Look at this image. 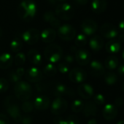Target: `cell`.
I'll list each match as a JSON object with an SVG mask.
<instances>
[{"label": "cell", "instance_id": "6da1fadb", "mask_svg": "<svg viewBox=\"0 0 124 124\" xmlns=\"http://www.w3.org/2000/svg\"><path fill=\"white\" fill-rule=\"evenodd\" d=\"M37 12V5L33 0H23L18 6V16L26 21H31L35 16Z\"/></svg>", "mask_w": 124, "mask_h": 124}, {"label": "cell", "instance_id": "7a4b0ae2", "mask_svg": "<svg viewBox=\"0 0 124 124\" xmlns=\"http://www.w3.org/2000/svg\"><path fill=\"white\" fill-rule=\"evenodd\" d=\"M5 106L8 115L16 122H20L22 115L21 114L19 104L17 101V99L13 96H8L5 101Z\"/></svg>", "mask_w": 124, "mask_h": 124}, {"label": "cell", "instance_id": "3957f363", "mask_svg": "<svg viewBox=\"0 0 124 124\" xmlns=\"http://www.w3.org/2000/svg\"><path fill=\"white\" fill-rule=\"evenodd\" d=\"M14 92L18 99L25 101L31 98L32 95V88L29 83L26 81H20L16 84Z\"/></svg>", "mask_w": 124, "mask_h": 124}, {"label": "cell", "instance_id": "277c9868", "mask_svg": "<svg viewBox=\"0 0 124 124\" xmlns=\"http://www.w3.org/2000/svg\"><path fill=\"white\" fill-rule=\"evenodd\" d=\"M44 55L51 63H57L63 56V50L57 44H50L45 48Z\"/></svg>", "mask_w": 124, "mask_h": 124}, {"label": "cell", "instance_id": "5b68a950", "mask_svg": "<svg viewBox=\"0 0 124 124\" xmlns=\"http://www.w3.org/2000/svg\"><path fill=\"white\" fill-rule=\"evenodd\" d=\"M55 13L57 17L66 21L72 19L75 16V10L73 7L66 2L58 4L55 7Z\"/></svg>", "mask_w": 124, "mask_h": 124}, {"label": "cell", "instance_id": "8992f818", "mask_svg": "<svg viewBox=\"0 0 124 124\" xmlns=\"http://www.w3.org/2000/svg\"><path fill=\"white\" fill-rule=\"evenodd\" d=\"M58 35L63 40L70 41L72 40L76 36L75 29L70 24H64L60 26L58 29Z\"/></svg>", "mask_w": 124, "mask_h": 124}, {"label": "cell", "instance_id": "52a82bcc", "mask_svg": "<svg viewBox=\"0 0 124 124\" xmlns=\"http://www.w3.org/2000/svg\"><path fill=\"white\" fill-rule=\"evenodd\" d=\"M68 107L67 101L62 97L55 98L51 104L50 111L55 115H61L66 112Z\"/></svg>", "mask_w": 124, "mask_h": 124}, {"label": "cell", "instance_id": "ba28073f", "mask_svg": "<svg viewBox=\"0 0 124 124\" xmlns=\"http://www.w3.org/2000/svg\"><path fill=\"white\" fill-rule=\"evenodd\" d=\"M40 37V32L38 29L31 28L23 33L22 39L28 45H34L37 43Z\"/></svg>", "mask_w": 124, "mask_h": 124}, {"label": "cell", "instance_id": "9c48e42d", "mask_svg": "<svg viewBox=\"0 0 124 124\" xmlns=\"http://www.w3.org/2000/svg\"><path fill=\"white\" fill-rule=\"evenodd\" d=\"M100 33L104 38L109 39H115L118 35V31L117 28L114 25L109 23H106L101 26Z\"/></svg>", "mask_w": 124, "mask_h": 124}, {"label": "cell", "instance_id": "30bf717a", "mask_svg": "<svg viewBox=\"0 0 124 124\" xmlns=\"http://www.w3.org/2000/svg\"><path fill=\"white\" fill-rule=\"evenodd\" d=\"M70 80L75 83H82L87 78L85 71L81 68H75L69 72Z\"/></svg>", "mask_w": 124, "mask_h": 124}, {"label": "cell", "instance_id": "8fae6325", "mask_svg": "<svg viewBox=\"0 0 124 124\" xmlns=\"http://www.w3.org/2000/svg\"><path fill=\"white\" fill-rule=\"evenodd\" d=\"M53 93L55 96H56V98L61 97L63 96H75V91L72 88H68L67 85L62 83H58L53 87Z\"/></svg>", "mask_w": 124, "mask_h": 124}, {"label": "cell", "instance_id": "7c38bea8", "mask_svg": "<svg viewBox=\"0 0 124 124\" xmlns=\"http://www.w3.org/2000/svg\"><path fill=\"white\" fill-rule=\"evenodd\" d=\"M98 29L97 23L93 19H85L82 22L81 29L85 35L90 36L96 33Z\"/></svg>", "mask_w": 124, "mask_h": 124}, {"label": "cell", "instance_id": "4fadbf2b", "mask_svg": "<svg viewBox=\"0 0 124 124\" xmlns=\"http://www.w3.org/2000/svg\"><path fill=\"white\" fill-rule=\"evenodd\" d=\"M91 56L90 53L85 49H78L75 52V60L80 66H85L88 64Z\"/></svg>", "mask_w": 124, "mask_h": 124}, {"label": "cell", "instance_id": "5bb4252c", "mask_svg": "<svg viewBox=\"0 0 124 124\" xmlns=\"http://www.w3.org/2000/svg\"><path fill=\"white\" fill-rule=\"evenodd\" d=\"M26 78L31 83H39L43 79V74L38 68L33 67L26 71Z\"/></svg>", "mask_w": 124, "mask_h": 124}, {"label": "cell", "instance_id": "9a60e30c", "mask_svg": "<svg viewBox=\"0 0 124 124\" xmlns=\"http://www.w3.org/2000/svg\"><path fill=\"white\" fill-rule=\"evenodd\" d=\"M89 70L91 75H93L95 78H99L104 75L105 73L104 67L102 65L101 62L96 60H93L91 61Z\"/></svg>", "mask_w": 124, "mask_h": 124}, {"label": "cell", "instance_id": "2e32d148", "mask_svg": "<svg viewBox=\"0 0 124 124\" xmlns=\"http://www.w3.org/2000/svg\"><path fill=\"white\" fill-rule=\"evenodd\" d=\"M102 115L105 120H113L117 117V108L112 104H106L102 110Z\"/></svg>", "mask_w": 124, "mask_h": 124}, {"label": "cell", "instance_id": "e0dca14e", "mask_svg": "<svg viewBox=\"0 0 124 124\" xmlns=\"http://www.w3.org/2000/svg\"><path fill=\"white\" fill-rule=\"evenodd\" d=\"M78 93L79 96L83 99H89L93 96L94 90L90 84L83 83L78 87Z\"/></svg>", "mask_w": 124, "mask_h": 124}, {"label": "cell", "instance_id": "ac0fdd59", "mask_svg": "<svg viewBox=\"0 0 124 124\" xmlns=\"http://www.w3.org/2000/svg\"><path fill=\"white\" fill-rule=\"evenodd\" d=\"M50 99L45 95H39L36 97L34 106L38 110H45L50 107Z\"/></svg>", "mask_w": 124, "mask_h": 124}, {"label": "cell", "instance_id": "d6986e66", "mask_svg": "<svg viewBox=\"0 0 124 124\" xmlns=\"http://www.w3.org/2000/svg\"><path fill=\"white\" fill-rule=\"evenodd\" d=\"M43 19L45 22L50 23L53 28H59L61 26V21L52 11H46L43 14Z\"/></svg>", "mask_w": 124, "mask_h": 124}, {"label": "cell", "instance_id": "ffe728a7", "mask_svg": "<svg viewBox=\"0 0 124 124\" xmlns=\"http://www.w3.org/2000/svg\"><path fill=\"white\" fill-rule=\"evenodd\" d=\"M27 58L29 61L34 66H39L42 63V55L39 52L35 49H31L27 53Z\"/></svg>", "mask_w": 124, "mask_h": 124}, {"label": "cell", "instance_id": "44dd1931", "mask_svg": "<svg viewBox=\"0 0 124 124\" xmlns=\"http://www.w3.org/2000/svg\"><path fill=\"white\" fill-rule=\"evenodd\" d=\"M40 37L45 43H50L55 39L56 31L53 28H47L42 31Z\"/></svg>", "mask_w": 124, "mask_h": 124}, {"label": "cell", "instance_id": "7402d4cb", "mask_svg": "<svg viewBox=\"0 0 124 124\" xmlns=\"http://www.w3.org/2000/svg\"><path fill=\"white\" fill-rule=\"evenodd\" d=\"M121 49V43L117 39H112L108 41L105 45V50L110 54H115L120 52Z\"/></svg>", "mask_w": 124, "mask_h": 124}, {"label": "cell", "instance_id": "603a6c76", "mask_svg": "<svg viewBox=\"0 0 124 124\" xmlns=\"http://www.w3.org/2000/svg\"><path fill=\"white\" fill-rule=\"evenodd\" d=\"M97 110L96 104L93 101H88L84 104L83 113L85 117H91L96 115Z\"/></svg>", "mask_w": 124, "mask_h": 124}, {"label": "cell", "instance_id": "cb8c5ba5", "mask_svg": "<svg viewBox=\"0 0 124 124\" xmlns=\"http://www.w3.org/2000/svg\"><path fill=\"white\" fill-rule=\"evenodd\" d=\"M107 7V0H93L91 3L92 10L97 14L104 13Z\"/></svg>", "mask_w": 124, "mask_h": 124}, {"label": "cell", "instance_id": "d4e9b609", "mask_svg": "<svg viewBox=\"0 0 124 124\" xmlns=\"http://www.w3.org/2000/svg\"><path fill=\"white\" fill-rule=\"evenodd\" d=\"M89 46L93 51H99L104 46V39L99 35H95L89 40Z\"/></svg>", "mask_w": 124, "mask_h": 124}, {"label": "cell", "instance_id": "484cf974", "mask_svg": "<svg viewBox=\"0 0 124 124\" xmlns=\"http://www.w3.org/2000/svg\"><path fill=\"white\" fill-rule=\"evenodd\" d=\"M13 56L10 53H4L0 55V69L6 70L11 67L13 64Z\"/></svg>", "mask_w": 124, "mask_h": 124}, {"label": "cell", "instance_id": "4316f807", "mask_svg": "<svg viewBox=\"0 0 124 124\" xmlns=\"http://www.w3.org/2000/svg\"><path fill=\"white\" fill-rule=\"evenodd\" d=\"M25 74V70L22 67H18L17 70H14V72H12L9 75V80L10 82L13 83H17L20 81H21V79L23 76Z\"/></svg>", "mask_w": 124, "mask_h": 124}, {"label": "cell", "instance_id": "83f0119b", "mask_svg": "<svg viewBox=\"0 0 124 124\" xmlns=\"http://www.w3.org/2000/svg\"><path fill=\"white\" fill-rule=\"evenodd\" d=\"M55 124H80L79 118L75 115H70L67 118L55 117L53 120Z\"/></svg>", "mask_w": 124, "mask_h": 124}, {"label": "cell", "instance_id": "f1b7e54d", "mask_svg": "<svg viewBox=\"0 0 124 124\" xmlns=\"http://www.w3.org/2000/svg\"><path fill=\"white\" fill-rule=\"evenodd\" d=\"M119 64V60L115 55H109L107 57L104 61V67L109 71L114 70L118 67Z\"/></svg>", "mask_w": 124, "mask_h": 124}, {"label": "cell", "instance_id": "f546056e", "mask_svg": "<svg viewBox=\"0 0 124 124\" xmlns=\"http://www.w3.org/2000/svg\"><path fill=\"white\" fill-rule=\"evenodd\" d=\"M104 80L105 83L108 85H115L117 80H118V77L117 74L112 71H109L107 72H105L104 75Z\"/></svg>", "mask_w": 124, "mask_h": 124}, {"label": "cell", "instance_id": "4dcf8cb0", "mask_svg": "<svg viewBox=\"0 0 124 124\" xmlns=\"http://www.w3.org/2000/svg\"><path fill=\"white\" fill-rule=\"evenodd\" d=\"M23 42L22 40L19 37H15L10 42V50L14 53H19V51L22 49Z\"/></svg>", "mask_w": 124, "mask_h": 124}, {"label": "cell", "instance_id": "1f68e13d", "mask_svg": "<svg viewBox=\"0 0 124 124\" xmlns=\"http://www.w3.org/2000/svg\"><path fill=\"white\" fill-rule=\"evenodd\" d=\"M57 72L56 67L53 64H47L43 69V73L47 77H53Z\"/></svg>", "mask_w": 124, "mask_h": 124}, {"label": "cell", "instance_id": "d6a6232c", "mask_svg": "<svg viewBox=\"0 0 124 124\" xmlns=\"http://www.w3.org/2000/svg\"><path fill=\"white\" fill-rule=\"evenodd\" d=\"M84 102L81 99H75L72 104V110L74 112H80L83 111Z\"/></svg>", "mask_w": 124, "mask_h": 124}, {"label": "cell", "instance_id": "836d02e7", "mask_svg": "<svg viewBox=\"0 0 124 124\" xmlns=\"http://www.w3.org/2000/svg\"><path fill=\"white\" fill-rule=\"evenodd\" d=\"M26 61V55L23 53H18L14 58V63L16 66L21 67L24 64Z\"/></svg>", "mask_w": 124, "mask_h": 124}, {"label": "cell", "instance_id": "e575fe53", "mask_svg": "<svg viewBox=\"0 0 124 124\" xmlns=\"http://www.w3.org/2000/svg\"><path fill=\"white\" fill-rule=\"evenodd\" d=\"M87 43V37L84 34H79L75 38V45L78 47H84Z\"/></svg>", "mask_w": 124, "mask_h": 124}, {"label": "cell", "instance_id": "d590c367", "mask_svg": "<svg viewBox=\"0 0 124 124\" xmlns=\"http://www.w3.org/2000/svg\"><path fill=\"white\" fill-rule=\"evenodd\" d=\"M34 104L31 101H25L21 106V109L25 113H29L31 112L34 109Z\"/></svg>", "mask_w": 124, "mask_h": 124}, {"label": "cell", "instance_id": "8d00e7d4", "mask_svg": "<svg viewBox=\"0 0 124 124\" xmlns=\"http://www.w3.org/2000/svg\"><path fill=\"white\" fill-rule=\"evenodd\" d=\"M58 69L59 72L62 74H65L67 72H70V66L68 65L67 64L64 63V62H61V63L58 64Z\"/></svg>", "mask_w": 124, "mask_h": 124}, {"label": "cell", "instance_id": "74e56055", "mask_svg": "<svg viewBox=\"0 0 124 124\" xmlns=\"http://www.w3.org/2000/svg\"><path fill=\"white\" fill-rule=\"evenodd\" d=\"M96 105H102L105 102V98L101 93H97L93 96V101Z\"/></svg>", "mask_w": 124, "mask_h": 124}, {"label": "cell", "instance_id": "f35d334b", "mask_svg": "<svg viewBox=\"0 0 124 124\" xmlns=\"http://www.w3.org/2000/svg\"><path fill=\"white\" fill-rule=\"evenodd\" d=\"M9 88V83L5 78H0V93H5Z\"/></svg>", "mask_w": 124, "mask_h": 124}, {"label": "cell", "instance_id": "ab89813d", "mask_svg": "<svg viewBox=\"0 0 124 124\" xmlns=\"http://www.w3.org/2000/svg\"><path fill=\"white\" fill-rule=\"evenodd\" d=\"M20 122L22 124H32L33 123V118L31 116L26 115H22L20 120Z\"/></svg>", "mask_w": 124, "mask_h": 124}, {"label": "cell", "instance_id": "60d3db41", "mask_svg": "<svg viewBox=\"0 0 124 124\" xmlns=\"http://www.w3.org/2000/svg\"><path fill=\"white\" fill-rule=\"evenodd\" d=\"M48 88V85L46 83H37L36 84V89L37 90V91L39 92H43L45 91H46Z\"/></svg>", "mask_w": 124, "mask_h": 124}, {"label": "cell", "instance_id": "b9f144b4", "mask_svg": "<svg viewBox=\"0 0 124 124\" xmlns=\"http://www.w3.org/2000/svg\"><path fill=\"white\" fill-rule=\"evenodd\" d=\"M74 61H75V58L71 54H67L64 58V62L66 64H67L70 66V64H72L73 63Z\"/></svg>", "mask_w": 124, "mask_h": 124}, {"label": "cell", "instance_id": "7bdbcfd3", "mask_svg": "<svg viewBox=\"0 0 124 124\" xmlns=\"http://www.w3.org/2000/svg\"><path fill=\"white\" fill-rule=\"evenodd\" d=\"M0 124H10L9 117L3 113H0Z\"/></svg>", "mask_w": 124, "mask_h": 124}, {"label": "cell", "instance_id": "ee69618b", "mask_svg": "<svg viewBox=\"0 0 124 124\" xmlns=\"http://www.w3.org/2000/svg\"><path fill=\"white\" fill-rule=\"evenodd\" d=\"M123 99L122 97H117L114 100V105L117 108V107H122L123 105Z\"/></svg>", "mask_w": 124, "mask_h": 124}, {"label": "cell", "instance_id": "f6af8a7d", "mask_svg": "<svg viewBox=\"0 0 124 124\" xmlns=\"http://www.w3.org/2000/svg\"><path fill=\"white\" fill-rule=\"evenodd\" d=\"M117 73L119 75H120L122 78L124 77V64H120L117 68Z\"/></svg>", "mask_w": 124, "mask_h": 124}, {"label": "cell", "instance_id": "bcb514c9", "mask_svg": "<svg viewBox=\"0 0 124 124\" xmlns=\"http://www.w3.org/2000/svg\"><path fill=\"white\" fill-rule=\"evenodd\" d=\"M118 28H119V30L123 34H124V19L121 20L119 22V23H118Z\"/></svg>", "mask_w": 124, "mask_h": 124}, {"label": "cell", "instance_id": "7dc6e473", "mask_svg": "<svg viewBox=\"0 0 124 124\" xmlns=\"http://www.w3.org/2000/svg\"><path fill=\"white\" fill-rule=\"evenodd\" d=\"M75 2L80 5H85L88 4L89 0H74Z\"/></svg>", "mask_w": 124, "mask_h": 124}, {"label": "cell", "instance_id": "c3c4849f", "mask_svg": "<svg viewBox=\"0 0 124 124\" xmlns=\"http://www.w3.org/2000/svg\"><path fill=\"white\" fill-rule=\"evenodd\" d=\"M117 40L119 42H124V34H120L119 35H117Z\"/></svg>", "mask_w": 124, "mask_h": 124}, {"label": "cell", "instance_id": "681fc988", "mask_svg": "<svg viewBox=\"0 0 124 124\" xmlns=\"http://www.w3.org/2000/svg\"><path fill=\"white\" fill-rule=\"evenodd\" d=\"M87 124H97V120L95 118H91L88 121Z\"/></svg>", "mask_w": 124, "mask_h": 124}, {"label": "cell", "instance_id": "f907efd6", "mask_svg": "<svg viewBox=\"0 0 124 124\" xmlns=\"http://www.w3.org/2000/svg\"><path fill=\"white\" fill-rule=\"evenodd\" d=\"M50 4L51 5H55L56 3V0H47Z\"/></svg>", "mask_w": 124, "mask_h": 124}, {"label": "cell", "instance_id": "816d5d0a", "mask_svg": "<svg viewBox=\"0 0 124 124\" xmlns=\"http://www.w3.org/2000/svg\"><path fill=\"white\" fill-rule=\"evenodd\" d=\"M116 124H124V120H120Z\"/></svg>", "mask_w": 124, "mask_h": 124}, {"label": "cell", "instance_id": "f5cc1de1", "mask_svg": "<svg viewBox=\"0 0 124 124\" xmlns=\"http://www.w3.org/2000/svg\"><path fill=\"white\" fill-rule=\"evenodd\" d=\"M122 58H123V61H124V49H123V52H122Z\"/></svg>", "mask_w": 124, "mask_h": 124}, {"label": "cell", "instance_id": "db71d44e", "mask_svg": "<svg viewBox=\"0 0 124 124\" xmlns=\"http://www.w3.org/2000/svg\"><path fill=\"white\" fill-rule=\"evenodd\" d=\"M2 30L1 28H0V37H2Z\"/></svg>", "mask_w": 124, "mask_h": 124}, {"label": "cell", "instance_id": "11a10c76", "mask_svg": "<svg viewBox=\"0 0 124 124\" xmlns=\"http://www.w3.org/2000/svg\"><path fill=\"white\" fill-rule=\"evenodd\" d=\"M122 88H123V91H124V82H123V85H122Z\"/></svg>", "mask_w": 124, "mask_h": 124}, {"label": "cell", "instance_id": "9f6ffc18", "mask_svg": "<svg viewBox=\"0 0 124 124\" xmlns=\"http://www.w3.org/2000/svg\"><path fill=\"white\" fill-rule=\"evenodd\" d=\"M60 2H64V1H67V0H58Z\"/></svg>", "mask_w": 124, "mask_h": 124}, {"label": "cell", "instance_id": "6f0895ef", "mask_svg": "<svg viewBox=\"0 0 124 124\" xmlns=\"http://www.w3.org/2000/svg\"><path fill=\"white\" fill-rule=\"evenodd\" d=\"M123 10H124V3H123Z\"/></svg>", "mask_w": 124, "mask_h": 124}, {"label": "cell", "instance_id": "680465c9", "mask_svg": "<svg viewBox=\"0 0 124 124\" xmlns=\"http://www.w3.org/2000/svg\"><path fill=\"white\" fill-rule=\"evenodd\" d=\"M0 51H1V49H0Z\"/></svg>", "mask_w": 124, "mask_h": 124}]
</instances>
